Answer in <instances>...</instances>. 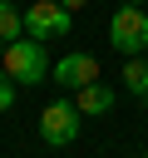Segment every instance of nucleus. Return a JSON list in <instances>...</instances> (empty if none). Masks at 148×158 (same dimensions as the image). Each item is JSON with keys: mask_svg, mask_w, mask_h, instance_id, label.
Wrapping results in <instances>:
<instances>
[{"mask_svg": "<svg viewBox=\"0 0 148 158\" xmlns=\"http://www.w3.org/2000/svg\"><path fill=\"white\" fill-rule=\"evenodd\" d=\"M59 5H64V10H69V15H74V10H84V5H89V0H59Z\"/></svg>", "mask_w": 148, "mask_h": 158, "instance_id": "obj_10", "label": "nucleus"}, {"mask_svg": "<svg viewBox=\"0 0 148 158\" xmlns=\"http://www.w3.org/2000/svg\"><path fill=\"white\" fill-rule=\"evenodd\" d=\"M10 109H15V79L0 69V114H10Z\"/></svg>", "mask_w": 148, "mask_h": 158, "instance_id": "obj_9", "label": "nucleus"}, {"mask_svg": "<svg viewBox=\"0 0 148 158\" xmlns=\"http://www.w3.org/2000/svg\"><path fill=\"white\" fill-rule=\"evenodd\" d=\"M123 5H148V0H123Z\"/></svg>", "mask_w": 148, "mask_h": 158, "instance_id": "obj_11", "label": "nucleus"}, {"mask_svg": "<svg viewBox=\"0 0 148 158\" xmlns=\"http://www.w3.org/2000/svg\"><path fill=\"white\" fill-rule=\"evenodd\" d=\"M54 79H59V89H84V84H99V59L94 54H64L54 69H49Z\"/></svg>", "mask_w": 148, "mask_h": 158, "instance_id": "obj_5", "label": "nucleus"}, {"mask_svg": "<svg viewBox=\"0 0 148 158\" xmlns=\"http://www.w3.org/2000/svg\"><path fill=\"white\" fill-rule=\"evenodd\" d=\"M143 10H148V5H143Z\"/></svg>", "mask_w": 148, "mask_h": 158, "instance_id": "obj_13", "label": "nucleus"}, {"mask_svg": "<svg viewBox=\"0 0 148 158\" xmlns=\"http://www.w3.org/2000/svg\"><path fill=\"white\" fill-rule=\"evenodd\" d=\"M25 35L39 40V44L69 35V10H64L59 0H35V5H25Z\"/></svg>", "mask_w": 148, "mask_h": 158, "instance_id": "obj_4", "label": "nucleus"}, {"mask_svg": "<svg viewBox=\"0 0 148 158\" xmlns=\"http://www.w3.org/2000/svg\"><path fill=\"white\" fill-rule=\"evenodd\" d=\"M123 84H128V94L148 99V59H143V54H128V64H123Z\"/></svg>", "mask_w": 148, "mask_h": 158, "instance_id": "obj_8", "label": "nucleus"}, {"mask_svg": "<svg viewBox=\"0 0 148 158\" xmlns=\"http://www.w3.org/2000/svg\"><path fill=\"white\" fill-rule=\"evenodd\" d=\"M25 35V10L15 0H0V44H15Z\"/></svg>", "mask_w": 148, "mask_h": 158, "instance_id": "obj_7", "label": "nucleus"}, {"mask_svg": "<svg viewBox=\"0 0 148 158\" xmlns=\"http://www.w3.org/2000/svg\"><path fill=\"white\" fill-rule=\"evenodd\" d=\"M0 69L15 79V84H39L49 74V59H44V44L20 35L15 44H0Z\"/></svg>", "mask_w": 148, "mask_h": 158, "instance_id": "obj_1", "label": "nucleus"}, {"mask_svg": "<svg viewBox=\"0 0 148 158\" xmlns=\"http://www.w3.org/2000/svg\"><path fill=\"white\" fill-rule=\"evenodd\" d=\"M79 104L74 99H54V104H44V114H39V138L49 143V148H64V143H74L79 138Z\"/></svg>", "mask_w": 148, "mask_h": 158, "instance_id": "obj_3", "label": "nucleus"}, {"mask_svg": "<svg viewBox=\"0 0 148 158\" xmlns=\"http://www.w3.org/2000/svg\"><path fill=\"white\" fill-rule=\"evenodd\" d=\"M143 158H148V153H143Z\"/></svg>", "mask_w": 148, "mask_h": 158, "instance_id": "obj_12", "label": "nucleus"}, {"mask_svg": "<svg viewBox=\"0 0 148 158\" xmlns=\"http://www.w3.org/2000/svg\"><path fill=\"white\" fill-rule=\"evenodd\" d=\"M109 40L118 54H143L148 49V10L143 5H118L109 20Z\"/></svg>", "mask_w": 148, "mask_h": 158, "instance_id": "obj_2", "label": "nucleus"}, {"mask_svg": "<svg viewBox=\"0 0 148 158\" xmlns=\"http://www.w3.org/2000/svg\"><path fill=\"white\" fill-rule=\"evenodd\" d=\"M74 104H79V114H109L113 109V89L109 84H84V89H74Z\"/></svg>", "mask_w": 148, "mask_h": 158, "instance_id": "obj_6", "label": "nucleus"}]
</instances>
